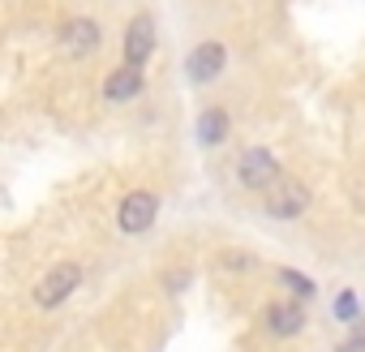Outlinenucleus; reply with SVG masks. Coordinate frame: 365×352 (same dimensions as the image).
Wrapping results in <instances>:
<instances>
[{
  "label": "nucleus",
  "instance_id": "f257e3e1",
  "mask_svg": "<svg viewBox=\"0 0 365 352\" xmlns=\"http://www.w3.org/2000/svg\"><path fill=\"white\" fill-rule=\"evenodd\" d=\"M82 288V262H56L39 284H35V305L39 309H61L73 292Z\"/></svg>",
  "mask_w": 365,
  "mask_h": 352
},
{
  "label": "nucleus",
  "instance_id": "f03ea898",
  "mask_svg": "<svg viewBox=\"0 0 365 352\" xmlns=\"http://www.w3.org/2000/svg\"><path fill=\"white\" fill-rule=\"evenodd\" d=\"M262 207H267L271 219L292 224V219H301L309 211V185H301L297 176H279V181L262 194Z\"/></svg>",
  "mask_w": 365,
  "mask_h": 352
},
{
  "label": "nucleus",
  "instance_id": "7ed1b4c3",
  "mask_svg": "<svg viewBox=\"0 0 365 352\" xmlns=\"http://www.w3.org/2000/svg\"><path fill=\"white\" fill-rule=\"evenodd\" d=\"M279 159L267 150V146H250V150H241V159H237V181H241V190H254V194H267L275 181H279Z\"/></svg>",
  "mask_w": 365,
  "mask_h": 352
},
{
  "label": "nucleus",
  "instance_id": "20e7f679",
  "mask_svg": "<svg viewBox=\"0 0 365 352\" xmlns=\"http://www.w3.org/2000/svg\"><path fill=\"white\" fill-rule=\"evenodd\" d=\"M155 219H159V198H155L150 190H133V194H125L120 207H116V228H120L125 237L150 232Z\"/></svg>",
  "mask_w": 365,
  "mask_h": 352
},
{
  "label": "nucleus",
  "instance_id": "39448f33",
  "mask_svg": "<svg viewBox=\"0 0 365 352\" xmlns=\"http://www.w3.org/2000/svg\"><path fill=\"white\" fill-rule=\"evenodd\" d=\"M99 43H103V31H99L95 18H69V22H61V31H56V48H61L65 56H73V61L91 56Z\"/></svg>",
  "mask_w": 365,
  "mask_h": 352
},
{
  "label": "nucleus",
  "instance_id": "423d86ee",
  "mask_svg": "<svg viewBox=\"0 0 365 352\" xmlns=\"http://www.w3.org/2000/svg\"><path fill=\"white\" fill-rule=\"evenodd\" d=\"M224 65H228V48H224L220 39H207V43H198V48L185 56V78H190L194 86H207V82H215V78L224 73Z\"/></svg>",
  "mask_w": 365,
  "mask_h": 352
},
{
  "label": "nucleus",
  "instance_id": "0eeeda50",
  "mask_svg": "<svg viewBox=\"0 0 365 352\" xmlns=\"http://www.w3.org/2000/svg\"><path fill=\"white\" fill-rule=\"evenodd\" d=\"M155 52V18L150 14H138L129 26H125V65H146Z\"/></svg>",
  "mask_w": 365,
  "mask_h": 352
},
{
  "label": "nucleus",
  "instance_id": "6e6552de",
  "mask_svg": "<svg viewBox=\"0 0 365 352\" xmlns=\"http://www.w3.org/2000/svg\"><path fill=\"white\" fill-rule=\"evenodd\" d=\"M262 326H267L275 339L297 335V331L305 326V309H301V301H271V305L262 309Z\"/></svg>",
  "mask_w": 365,
  "mask_h": 352
},
{
  "label": "nucleus",
  "instance_id": "1a4fd4ad",
  "mask_svg": "<svg viewBox=\"0 0 365 352\" xmlns=\"http://www.w3.org/2000/svg\"><path fill=\"white\" fill-rule=\"evenodd\" d=\"M142 69L138 65H120V69H112L108 78H103V99L108 103H129V99H138L142 95Z\"/></svg>",
  "mask_w": 365,
  "mask_h": 352
},
{
  "label": "nucleus",
  "instance_id": "9d476101",
  "mask_svg": "<svg viewBox=\"0 0 365 352\" xmlns=\"http://www.w3.org/2000/svg\"><path fill=\"white\" fill-rule=\"evenodd\" d=\"M228 125H232V120H228L224 108H207V112L198 116V142H202V146H220V142L228 138Z\"/></svg>",
  "mask_w": 365,
  "mask_h": 352
},
{
  "label": "nucleus",
  "instance_id": "9b49d317",
  "mask_svg": "<svg viewBox=\"0 0 365 352\" xmlns=\"http://www.w3.org/2000/svg\"><path fill=\"white\" fill-rule=\"evenodd\" d=\"M275 279H279V284H284V288H288L297 301H314V296H318V284H314L309 275L292 271V266H279V271H275Z\"/></svg>",
  "mask_w": 365,
  "mask_h": 352
},
{
  "label": "nucleus",
  "instance_id": "f8f14e48",
  "mask_svg": "<svg viewBox=\"0 0 365 352\" xmlns=\"http://www.w3.org/2000/svg\"><path fill=\"white\" fill-rule=\"evenodd\" d=\"M331 309H335V318H339V322H348V326H352V322H361V296H356L352 288H344V292L331 301Z\"/></svg>",
  "mask_w": 365,
  "mask_h": 352
},
{
  "label": "nucleus",
  "instance_id": "ddd939ff",
  "mask_svg": "<svg viewBox=\"0 0 365 352\" xmlns=\"http://www.w3.org/2000/svg\"><path fill=\"white\" fill-rule=\"evenodd\" d=\"M224 266H232V271H250L254 266V254H245V249H224V258H220Z\"/></svg>",
  "mask_w": 365,
  "mask_h": 352
},
{
  "label": "nucleus",
  "instance_id": "4468645a",
  "mask_svg": "<svg viewBox=\"0 0 365 352\" xmlns=\"http://www.w3.org/2000/svg\"><path fill=\"white\" fill-rule=\"evenodd\" d=\"M339 352H365V322H352L348 343H339Z\"/></svg>",
  "mask_w": 365,
  "mask_h": 352
}]
</instances>
